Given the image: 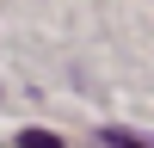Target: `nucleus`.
<instances>
[{
	"label": "nucleus",
	"instance_id": "1",
	"mask_svg": "<svg viewBox=\"0 0 154 148\" xmlns=\"http://www.w3.org/2000/svg\"><path fill=\"white\" fill-rule=\"evenodd\" d=\"M99 142L105 148H154V142H142V136H130V130H99Z\"/></svg>",
	"mask_w": 154,
	"mask_h": 148
},
{
	"label": "nucleus",
	"instance_id": "2",
	"mask_svg": "<svg viewBox=\"0 0 154 148\" xmlns=\"http://www.w3.org/2000/svg\"><path fill=\"white\" fill-rule=\"evenodd\" d=\"M19 148H68V142H56V136H43V130H25Z\"/></svg>",
	"mask_w": 154,
	"mask_h": 148
}]
</instances>
